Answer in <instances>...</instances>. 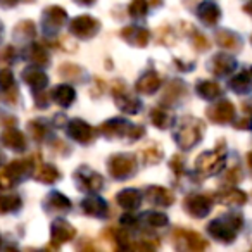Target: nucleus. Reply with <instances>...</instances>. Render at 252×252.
<instances>
[{
    "instance_id": "obj_1",
    "label": "nucleus",
    "mask_w": 252,
    "mask_h": 252,
    "mask_svg": "<svg viewBox=\"0 0 252 252\" xmlns=\"http://www.w3.org/2000/svg\"><path fill=\"white\" fill-rule=\"evenodd\" d=\"M100 131L107 138H128V140H137L144 137V128L135 126L123 119H111L100 126Z\"/></svg>"
},
{
    "instance_id": "obj_2",
    "label": "nucleus",
    "mask_w": 252,
    "mask_h": 252,
    "mask_svg": "<svg viewBox=\"0 0 252 252\" xmlns=\"http://www.w3.org/2000/svg\"><path fill=\"white\" fill-rule=\"evenodd\" d=\"M109 171L114 178L125 180L137 173V159L130 154H116L107 162Z\"/></svg>"
},
{
    "instance_id": "obj_3",
    "label": "nucleus",
    "mask_w": 252,
    "mask_h": 252,
    "mask_svg": "<svg viewBox=\"0 0 252 252\" xmlns=\"http://www.w3.org/2000/svg\"><path fill=\"white\" fill-rule=\"evenodd\" d=\"M98 28V21H95L90 16H80V18H74L69 23V30L73 35L80 36V38H92L94 35H97Z\"/></svg>"
},
{
    "instance_id": "obj_4",
    "label": "nucleus",
    "mask_w": 252,
    "mask_h": 252,
    "mask_svg": "<svg viewBox=\"0 0 252 252\" xmlns=\"http://www.w3.org/2000/svg\"><path fill=\"white\" fill-rule=\"evenodd\" d=\"M67 135H69L73 140L80 142V144H90L92 138H94L95 131L90 125H87L81 119H73L67 125Z\"/></svg>"
},
{
    "instance_id": "obj_5",
    "label": "nucleus",
    "mask_w": 252,
    "mask_h": 252,
    "mask_svg": "<svg viewBox=\"0 0 252 252\" xmlns=\"http://www.w3.org/2000/svg\"><path fill=\"white\" fill-rule=\"evenodd\" d=\"M67 21V14L61 7H49L43 12V28L47 32L59 30Z\"/></svg>"
},
{
    "instance_id": "obj_6",
    "label": "nucleus",
    "mask_w": 252,
    "mask_h": 252,
    "mask_svg": "<svg viewBox=\"0 0 252 252\" xmlns=\"http://www.w3.org/2000/svg\"><path fill=\"white\" fill-rule=\"evenodd\" d=\"M74 178L80 182V187L83 190H90V192H97L102 189V176L97 175L94 171H88V169H80V171L74 175Z\"/></svg>"
},
{
    "instance_id": "obj_7",
    "label": "nucleus",
    "mask_w": 252,
    "mask_h": 252,
    "mask_svg": "<svg viewBox=\"0 0 252 252\" xmlns=\"http://www.w3.org/2000/svg\"><path fill=\"white\" fill-rule=\"evenodd\" d=\"M81 209L87 214L95 216V218H105L109 214V207H107V204H105V200L95 195L87 197V199L81 202Z\"/></svg>"
},
{
    "instance_id": "obj_8",
    "label": "nucleus",
    "mask_w": 252,
    "mask_h": 252,
    "mask_svg": "<svg viewBox=\"0 0 252 252\" xmlns=\"http://www.w3.org/2000/svg\"><path fill=\"white\" fill-rule=\"evenodd\" d=\"M43 207H45L49 213H66L71 207V202L63 193L54 192V193H49L47 199L43 200Z\"/></svg>"
},
{
    "instance_id": "obj_9",
    "label": "nucleus",
    "mask_w": 252,
    "mask_h": 252,
    "mask_svg": "<svg viewBox=\"0 0 252 252\" xmlns=\"http://www.w3.org/2000/svg\"><path fill=\"white\" fill-rule=\"evenodd\" d=\"M2 144L9 149H14V151H25L26 147V138L16 128H7V130L2 133Z\"/></svg>"
},
{
    "instance_id": "obj_10",
    "label": "nucleus",
    "mask_w": 252,
    "mask_h": 252,
    "mask_svg": "<svg viewBox=\"0 0 252 252\" xmlns=\"http://www.w3.org/2000/svg\"><path fill=\"white\" fill-rule=\"evenodd\" d=\"M23 80L33 88V90H43L49 83V78L45 73H42L40 69L35 67H28V69L23 71Z\"/></svg>"
},
{
    "instance_id": "obj_11",
    "label": "nucleus",
    "mask_w": 252,
    "mask_h": 252,
    "mask_svg": "<svg viewBox=\"0 0 252 252\" xmlns=\"http://www.w3.org/2000/svg\"><path fill=\"white\" fill-rule=\"evenodd\" d=\"M74 235H76V230L67 221L59 220L52 224V240H56L57 244L71 240V238H74Z\"/></svg>"
},
{
    "instance_id": "obj_12",
    "label": "nucleus",
    "mask_w": 252,
    "mask_h": 252,
    "mask_svg": "<svg viewBox=\"0 0 252 252\" xmlns=\"http://www.w3.org/2000/svg\"><path fill=\"white\" fill-rule=\"evenodd\" d=\"M200 138V131L195 126H182L176 133V142L180 144V147L189 149L193 144H197V140Z\"/></svg>"
},
{
    "instance_id": "obj_13",
    "label": "nucleus",
    "mask_w": 252,
    "mask_h": 252,
    "mask_svg": "<svg viewBox=\"0 0 252 252\" xmlns=\"http://www.w3.org/2000/svg\"><path fill=\"white\" fill-rule=\"evenodd\" d=\"M121 36L131 45L145 47L149 42V32L144 28H126L121 32Z\"/></svg>"
},
{
    "instance_id": "obj_14",
    "label": "nucleus",
    "mask_w": 252,
    "mask_h": 252,
    "mask_svg": "<svg viewBox=\"0 0 252 252\" xmlns=\"http://www.w3.org/2000/svg\"><path fill=\"white\" fill-rule=\"evenodd\" d=\"M142 199H140V193L133 189H126L123 192L118 193V204L126 211H133L140 206Z\"/></svg>"
},
{
    "instance_id": "obj_15",
    "label": "nucleus",
    "mask_w": 252,
    "mask_h": 252,
    "mask_svg": "<svg viewBox=\"0 0 252 252\" xmlns=\"http://www.w3.org/2000/svg\"><path fill=\"white\" fill-rule=\"evenodd\" d=\"M185 207L193 216H204L209 211V200L202 195H190L185 200Z\"/></svg>"
},
{
    "instance_id": "obj_16",
    "label": "nucleus",
    "mask_w": 252,
    "mask_h": 252,
    "mask_svg": "<svg viewBox=\"0 0 252 252\" xmlns=\"http://www.w3.org/2000/svg\"><path fill=\"white\" fill-rule=\"evenodd\" d=\"M147 195L149 200L156 206H169L173 202V193L162 187H149Z\"/></svg>"
},
{
    "instance_id": "obj_17",
    "label": "nucleus",
    "mask_w": 252,
    "mask_h": 252,
    "mask_svg": "<svg viewBox=\"0 0 252 252\" xmlns=\"http://www.w3.org/2000/svg\"><path fill=\"white\" fill-rule=\"evenodd\" d=\"M74 97H76V94H74L73 88L67 87V85H59V87H56L52 90L54 102L59 104V105H63V107H67V105L74 100Z\"/></svg>"
},
{
    "instance_id": "obj_18",
    "label": "nucleus",
    "mask_w": 252,
    "mask_h": 252,
    "mask_svg": "<svg viewBox=\"0 0 252 252\" xmlns=\"http://www.w3.org/2000/svg\"><path fill=\"white\" fill-rule=\"evenodd\" d=\"M161 87V80L156 73H147L137 81V90L142 94H154Z\"/></svg>"
},
{
    "instance_id": "obj_19",
    "label": "nucleus",
    "mask_w": 252,
    "mask_h": 252,
    "mask_svg": "<svg viewBox=\"0 0 252 252\" xmlns=\"http://www.w3.org/2000/svg\"><path fill=\"white\" fill-rule=\"evenodd\" d=\"M125 92L121 94H116V98H118V107L121 109L123 112H128V114H135V112L140 109V102L137 98L130 97V95H123Z\"/></svg>"
},
{
    "instance_id": "obj_20",
    "label": "nucleus",
    "mask_w": 252,
    "mask_h": 252,
    "mask_svg": "<svg viewBox=\"0 0 252 252\" xmlns=\"http://www.w3.org/2000/svg\"><path fill=\"white\" fill-rule=\"evenodd\" d=\"M35 178L42 183H54L57 178H59V171H57L54 166H42V168H36V173H35Z\"/></svg>"
},
{
    "instance_id": "obj_21",
    "label": "nucleus",
    "mask_w": 252,
    "mask_h": 252,
    "mask_svg": "<svg viewBox=\"0 0 252 252\" xmlns=\"http://www.w3.org/2000/svg\"><path fill=\"white\" fill-rule=\"evenodd\" d=\"M25 54L30 61H33V63H36V64H45L47 59H49L45 49H43L42 45H38V43H32V45L26 49Z\"/></svg>"
},
{
    "instance_id": "obj_22",
    "label": "nucleus",
    "mask_w": 252,
    "mask_h": 252,
    "mask_svg": "<svg viewBox=\"0 0 252 252\" xmlns=\"http://www.w3.org/2000/svg\"><path fill=\"white\" fill-rule=\"evenodd\" d=\"M21 207V199L18 195H2L0 197V213H11Z\"/></svg>"
},
{
    "instance_id": "obj_23",
    "label": "nucleus",
    "mask_w": 252,
    "mask_h": 252,
    "mask_svg": "<svg viewBox=\"0 0 252 252\" xmlns=\"http://www.w3.org/2000/svg\"><path fill=\"white\" fill-rule=\"evenodd\" d=\"M151 121L154 123L158 128H168V126L171 125L173 119L168 112L161 111V109H152L151 111Z\"/></svg>"
},
{
    "instance_id": "obj_24",
    "label": "nucleus",
    "mask_w": 252,
    "mask_h": 252,
    "mask_svg": "<svg viewBox=\"0 0 252 252\" xmlns=\"http://www.w3.org/2000/svg\"><path fill=\"white\" fill-rule=\"evenodd\" d=\"M231 105L228 104V102H221V104H218L214 109H211V118L214 119V121H224V119L230 118L231 114Z\"/></svg>"
},
{
    "instance_id": "obj_25",
    "label": "nucleus",
    "mask_w": 252,
    "mask_h": 252,
    "mask_svg": "<svg viewBox=\"0 0 252 252\" xmlns=\"http://www.w3.org/2000/svg\"><path fill=\"white\" fill-rule=\"evenodd\" d=\"M142 220H145L147 224H152V226H164V224L168 223V218H166L162 213H156V211L145 213L144 216H142Z\"/></svg>"
},
{
    "instance_id": "obj_26",
    "label": "nucleus",
    "mask_w": 252,
    "mask_h": 252,
    "mask_svg": "<svg viewBox=\"0 0 252 252\" xmlns=\"http://www.w3.org/2000/svg\"><path fill=\"white\" fill-rule=\"evenodd\" d=\"M199 14H200V18H202L204 21L214 23L218 19V9L214 7L213 4H204L202 7H200Z\"/></svg>"
},
{
    "instance_id": "obj_27",
    "label": "nucleus",
    "mask_w": 252,
    "mask_h": 252,
    "mask_svg": "<svg viewBox=\"0 0 252 252\" xmlns=\"http://www.w3.org/2000/svg\"><path fill=\"white\" fill-rule=\"evenodd\" d=\"M147 9L149 5L145 4V0H133L130 5V14L133 18H142V16L147 14Z\"/></svg>"
},
{
    "instance_id": "obj_28",
    "label": "nucleus",
    "mask_w": 252,
    "mask_h": 252,
    "mask_svg": "<svg viewBox=\"0 0 252 252\" xmlns=\"http://www.w3.org/2000/svg\"><path fill=\"white\" fill-rule=\"evenodd\" d=\"M161 156H162V152L159 151L156 145H152L151 149H145L144 151V158L147 164H156V162H159L161 161Z\"/></svg>"
},
{
    "instance_id": "obj_29",
    "label": "nucleus",
    "mask_w": 252,
    "mask_h": 252,
    "mask_svg": "<svg viewBox=\"0 0 252 252\" xmlns=\"http://www.w3.org/2000/svg\"><path fill=\"white\" fill-rule=\"evenodd\" d=\"M12 87H14V76L11 71H0V90L7 92Z\"/></svg>"
},
{
    "instance_id": "obj_30",
    "label": "nucleus",
    "mask_w": 252,
    "mask_h": 252,
    "mask_svg": "<svg viewBox=\"0 0 252 252\" xmlns=\"http://www.w3.org/2000/svg\"><path fill=\"white\" fill-rule=\"evenodd\" d=\"M199 90V94L202 95V97H207V98H213L218 95V87L214 83H200V87L197 88Z\"/></svg>"
},
{
    "instance_id": "obj_31",
    "label": "nucleus",
    "mask_w": 252,
    "mask_h": 252,
    "mask_svg": "<svg viewBox=\"0 0 252 252\" xmlns=\"http://www.w3.org/2000/svg\"><path fill=\"white\" fill-rule=\"evenodd\" d=\"M30 131H32V135H33V138H35V140H42L43 135H45V128H43L38 121L30 123Z\"/></svg>"
},
{
    "instance_id": "obj_32",
    "label": "nucleus",
    "mask_w": 252,
    "mask_h": 252,
    "mask_svg": "<svg viewBox=\"0 0 252 252\" xmlns=\"http://www.w3.org/2000/svg\"><path fill=\"white\" fill-rule=\"evenodd\" d=\"M12 57H14V50H12V47H5V49L0 50V63H9Z\"/></svg>"
},
{
    "instance_id": "obj_33",
    "label": "nucleus",
    "mask_w": 252,
    "mask_h": 252,
    "mask_svg": "<svg viewBox=\"0 0 252 252\" xmlns=\"http://www.w3.org/2000/svg\"><path fill=\"white\" fill-rule=\"evenodd\" d=\"M0 4L5 5V7H11V5L16 4V0H0Z\"/></svg>"
},
{
    "instance_id": "obj_34",
    "label": "nucleus",
    "mask_w": 252,
    "mask_h": 252,
    "mask_svg": "<svg viewBox=\"0 0 252 252\" xmlns=\"http://www.w3.org/2000/svg\"><path fill=\"white\" fill-rule=\"evenodd\" d=\"M80 4H83V5H90L92 2H95V0H78Z\"/></svg>"
},
{
    "instance_id": "obj_35",
    "label": "nucleus",
    "mask_w": 252,
    "mask_h": 252,
    "mask_svg": "<svg viewBox=\"0 0 252 252\" xmlns=\"http://www.w3.org/2000/svg\"><path fill=\"white\" fill-rule=\"evenodd\" d=\"M26 2H30V0H26Z\"/></svg>"
}]
</instances>
